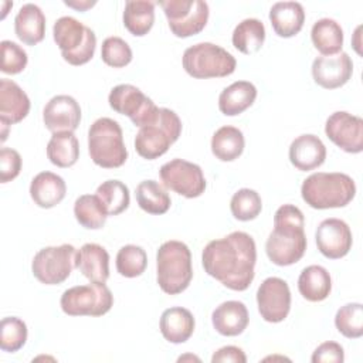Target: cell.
I'll list each match as a JSON object with an SVG mask.
<instances>
[{
    "mask_svg": "<svg viewBox=\"0 0 363 363\" xmlns=\"http://www.w3.org/2000/svg\"><path fill=\"white\" fill-rule=\"evenodd\" d=\"M257 247L244 231L210 241L201 254L204 271L233 291H245L254 279Z\"/></svg>",
    "mask_w": 363,
    "mask_h": 363,
    "instance_id": "obj_1",
    "label": "cell"
},
{
    "mask_svg": "<svg viewBox=\"0 0 363 363\" xmlns=\"http://www.w3.org/2000/svg\"><path fill=\"white\" fill-rule=\"evenodd\" d=\"M303 213L294 204L281 206L274 216V230L265 242L269 261L278 267L298 262L306 251Z\"/></svg>",
    "mask_w": 363,
    "mask_h": 363,
    "instance_id": "obj_2",
    "label": "cell"
},
{
    "mask_svg": "<svg viewBox=\"0 0 363 363\" xmlns=\"http://www.w3.org/2000/svg\"><path fill=\"white\" fill-rule=\"evenodd\" d=\"M356 194V184L346 173L318 172L308 176L301 187L303 201L316 210L347 206Z\"/></svg>",
    "mask_w": 363,
    "mask_h": 363,
    "instance_id": "obj_3",
    "label": "cell"
},
{
    "mask_svg": "<svg viewBox=\"0 0 363 363\" xmlns=\"http://www.w3.org/2000/svg\"><path fill=\"white\" fill-rule=\"evenodd\" d=\"M193 278L191 252L177 240L163 242L156 252V279L160 289L177 295L187 289Z\"/></svg>",
    "mask_w": 363,
    "mask_h": 363,
    "instance_id": "obj_4",
    "label": "cell"
},
{
    "mask_svg": "<svg viewBox=\"0 0 363 363\" xmlns=\"http://www.w3.org/2000/svg\"><path fill=\"white\" fill-rule=\"evenodd\" d=\"M88 152L99 167H121L128 159L121 125L111 118L96 119L88 130Z\"/></svg>",
    "mask_w": 363,
    "mask_h": 363,
    "instance_id": "obj_5",
    "label": "cell"
},
{
    "mask_svg": "<svg viewBox=\"0 0 363 363\" xmlns=\"http://www.w3.org/2000/svg\"><path fill=\"white\" fill-rule=\"evenodd\" d=\"M52 37L62 58L71 65H84L95 54V33L71 16L60 17L54 23Z\"/></svg>",
    "mask_w": 363,
    "mask_h": 363,
    "instance_id": "obj_6",
    "label": "cell"
},
{
    "mask_svg": "<svg viewBox=\"0 0 363 363\" xmlns=\"http://www.w3.org/2000/svg\"><path fill=\"white\" fill-rule=\"evenodd\" d=\"M184 71L197 79L223 78L235 71V58L213 43H197L183 52Z\"/></svg>",
    "mask_w": 363,
    "mask_h": 363,
    "instance_id": "obj_7",
    "label": "cell"
},
{
    "mask_svg": "<svg viewBox=\"0 0 363 363\" xmlns=\"http://www.w3.org/2000/svg\"><path fill=\"white\" fill-rule=\"evenodd\" d=\"M180 133L182 121L177 113L169 108H160L157 121L142 126L136 133L135 149L140 157L155 160L169 150Z\"/></svg>",
    "mask_w": 363,
    "mask_h": 363,
    "instance_id": "obj_8",
    "label": "cell"
},
{
    "mask_svg": "<svg viewBox=\"0 0 363 363\" xmlns=\"http://www.w3.org/2000/svg\"><path fill=\"white\" fill-rule=\"evenodd\" d=\"M60 305L69 316H102L111 311L113 295L105 284L91 282L65 289Z\"/></svg>",
    "mask_w": 363,
    "mask_h": 363,
    "instance_id": "obj_9",
    "label": "cell"
},
{
    "mask_svg": "<svg viewBox=\"0 0 363 363\" xmlns=\"http://www.w3.org/2000/svg\"><path fill=\"white\" fill-rule=\"evenodd\" d=\"M159 4L170 31L179 38L199 34L208 21V4L203 0H163Z\"/></svg>",
    "mask_w": 363,
    "mask_h": 363,
    "instance_id": "obj_10",
    "label": "cell"
},
{
    "mask_svg": "<svg viewBox=\"0 0 363 363\" xmlns=\"http://www.w3.org/2000/svg\"><path fill=\"white\" fill-rule=\"evenodd\" d=\"M108 102L115 112L126 115L132 123L139 128L152 125L159 118L160 108H157L138 86L130 84H119L113 86L109 92Z\"/></svg>",
    "mask_w": 363,
    "mask_h": 363,
    "instance_id": "obj_11",
    "label": "cell"
},
{
    "mask_svg": "<svg viewBox=\"0 0 363 363\" xmlns=\"http://www.w3.org/2000/svg\"><path fill=\"white\" fill-rule=\"evenodd\" d=\"M77 250L71 244L41 248L33 258V275L44 285L62 284L75 267Z\"/></svg>",
    "mask_w": 363,
    "mask_h": 363,
    "instance_id": "obj_12",
    "label": "cell"
},
{
    "mask_svg": "<svg viewBox=\"0 0 363 363\" xmlns=\"http://www.w3.org/2000/svg\"><path fill=\"white\" fill-rule=\"evenodd\" d=\"M159 174L166 189L186 199H196L206 190V179L201 167L184 159H173L164 163Z\"/></svg>",
    "mask_w": 363,
    "mask_h": 363,
    "instance_id": "obj_13",
    "label": "cell"
},
{
    "mask_svg": "<svg viewBox=\"0 0 363 363\" xmlns=\"http://www.w3.org/2000/svg\"><path fill=\"white\" fill-rule=\"evenodd\" d=\"M257 305L264 320L269 323L282 322L291 311V291L288 284L278 277L264 279L257 291Z\"/></svg>",
    "mask_w": 363,
    "mask_h": 363,
    "instance_id": "obj_14",
    "label": "cell"
},
{
    "mask_svg": "<svg viewBox=\"0 0 363 363\" xmlns=\"http://www.w3.org/2000/svg\"><path fill=\"white\" fill-rule=\"evenodd\" d=\"M326 136L347 153L363 150V119L346 111L333 112L325 123Z\"/></svg>",
    "mask_w": 363,
    "mask_h": 363,
    "instance_id": "obj_15",
    "label": "cell"
},
{
    "mask_svg": "<svg viewBox=\"0 0 363 363\" xmlns=\"http://www.w3.org/2000/svg\"><path fill=\"white\" fill-rule=\"evenodd\" d=\"M315 240L320 254L329 259H339L347 255L353 237L350 227L340 218L323 220L315 233Z\"/></svg>",
    "mask_w": 363,
    "mask_h": 363,
    "instance_id": "obj_16",
    "label": "cell"
},
{
    "mask_svg": "<svg viewBox=\"0 0 363 363\" xmlns=\"http://www.w3.org/2000/svg\"><path fill=\"white\" fill-rule=\"evenodd\" d=\"M353 74V62L347 52L335 55H320L312 62L313 81L325 89L343 86Z\"/></svg>",
    "mask_w": 363,
    "mask_h": 363,
    "instance_id": "obj_17",
    "label": "cell"
},
{
    "mask_svg": "<svg viewBox=\"0 0 363 363\" xmlns=\"http://www.w3.org/2000/svg\"><path fill=\"white\" fill-rule=\"evenodd\" d=\"M43 121L52 132H74L81 122V106L69 95H55L44 106Z\"/></svg>",
    "mask_w": 363,
    "mask_h": 363,
    "instance_id": "obj_18",
    "label": "cell"
},
{
    "mask_svg": "<svg viewBox=\"0 0 363 363\" xmlns=\"http://www.w3.org/2000/svg\"><path fill=\"white\" fill-rule=\"evenodd\" d=\"M326 159V147L323 142L312 133H305L295 138L289 146V162L301 172H309Z\"/></svg>",
    "mask_w": 363,
    "mask_h": 363,
    "instance_id": "obj_19",
    "label": "cell"
},
{
    "mask_svg": "<svg viewBox=\"0 0 363 363\" xmlns=\"http://www.w3.org/2000/svg\"><path fill=\"white\" fill-rule=\"evenodd\" d=\"M30 112L27 94L11 79H0V121L7 125L21 122Z\"/></svg>",
    "mask_w": 363,
    "mask_h": 363,
    "instance_id": "obj_20",
    "label": "cell"
},
{
    "mask_svg": "<svg viewBox=\"0 0 363 363\" xmlns=\"http://www.w3.org/2000/svg\"><path fill=\"white\" fill-rule=\"evenodd\" d=\"M75 268H78L91 282L105 284L109 278V254L99 244H84L77 251Z\"/></svg>",
    "mask_w": 363,
    "mask_h": 363,
    "instance_id": "obj_21",
    "label": "cell"
},
{
    "mask_svg": "<svg viewBox=\"0 0 363 363\" xmlns=\"http://www.w3.org/2000/svg\"><path fill=\"white\" fill-rule=\"evenodd\" d=\"M250 316L247 306L240 301H225L211 313L214 329L223 336H238L248 326Z\"/></svg>",
    "mask_w": 363,
    "mask_h": 363,
    "instance_id": "obj_22",
    "label": "cell"
},
{
    "mask_svg": "<svg viewBox=\"0 0 363 363\" xmlns=\"http://www.w3.org/2000/svg\"><path fill=\"white\" fill-rule=\"evenodd\" d=\"M269 21L277 35L289 38L302 30L305 10L298 1H278L269 10Z\"/></svg>",
    "mask_w": 363,
    "mask_h": 363,
    "instance_id": "obj_23",
    "label": "cell"
},
{
    "mask_svg": "<svg viewBox=\"0 0 363 363\" xmlns=\"http://www.w3.org/2000/svg\"><path fill=\"white\" fill-rule=\"evenodd\" d=\"M67 193L64 179L52 172H41L35 174L30 184V196L41 208H51L60 204Z\"/></svg>",
    "mask_w": 363,
    "mask_h": 363,
    "instance_id": "obj_24",
    "label": "cell"
},
{
    "mask_svg": "<svg viewBox=\"0 0 363 363\" xmlns=\"http://www.w3.org/2000/svg\"><path fill=\"white\" fill-rule=\"evenodd\" d=\"M14 31L20 41L27 45H35L44 40L45 35V16L37 4H24L16 18Z\"/></svg>",
    "mask_w": 363,
    "mask_h": 363,
    "instance_id": "obj_25",
    "label": "cell"
},
{
    "mask_svg": "<svg viewBox=\"0 0 363 363\" xmlns=\"http://www.w3.org/2000/svg\"><path fill=\"white\" fill-rule=\"evenodd\" d=\"M194 318L191 312L182 306H173L163 311L159 322L163 337L170 343H184L194 332Z\"/></svg>",
    "mask_w": 363,
    "mask_h": 363,
    "instance_id": "obj_26",
    "label": "cell"
},
{
    "mask_svg": "<svg viewBox=\"0 0 363 363\" xmlns=\"http://www.w3.org/2000/svg\"><path fill=\"white\" fill-rule=\"evenodd\" d=\"M257 98V88L250 81H235L218 96V109L225 116H235L248 109Z\"/></svg>",
    "mask_w": 363,
    "mask_h": 363,
    "instance_id": "obj_27",
    "label": "cell"
},
{
    "mask_svg": "<svg viewBox=\"0 0 363 363\" xmlns=\"http://www.w3.org/2000/svg\"><path fill=\"white\" fill-rule=\"evenodd\" d=\"M298 289L309 302H320L326 299L332 291V279L328 269L320 265H309L303 268L298 278Z\"/></svg>",
    "mask_w": 363,
    "mask_h": 363,
    "instance_id": "obj_28",
    "label": "cell"
},
{
    "mask_svg": "<svg viewBox=\"0 0 363 363\" xmlns=\"http://www.w3.org/2000/svg\"><path fill=\"white\" fill-rule=\"evenodd\" d=\"M155 23V3L147 0H129L125 3L123 26L135 37L146 35Z\"/></svg>",
    "mask_w": 363,
    "mask_h": 363,
    "instance_id": "obj_29",
    "label": "cell"
},
{
    "mask_svg": "<svg viewBox=\"0 0 363 363\" xmlns=\"http://www.w3.org/2000/svg\"><path fill=\"white\" fill-rule=\"evenodd\" d=\"M311 38L315 48L322 55H335L343 47V30L333 18L318 20L311 30Z\"/></svg>",
    "mask_w": 363,
    "mask_h": 363,
    "instance_id": "obj_30",
    "label": "cell"
},
{
    "mask_svg": "<svg viewBox=\"0 0 363 363\" xmlns=\"http://www.w3.org/2000/svg\"><path fill=\"white\" fill-rule=\"evenodd\" d=\"M242 132L235 126H221L211 138V152L221 162H233L244 152Z\"/></svg>",
    "mask_w": 363,
    "mask_h": 363,
    "instance_id": "obj_31",
    "label": "cell"
},
{
    "mask_svg": "<svg viewBox=\"0 0 363 363\" xmlns=\"http://www.w3.org/2000/svg\"><path fill=\"white\" fill-rule=\"evenodd\" d=\"M47 157L57 167H71L79 157V143L74 132L52 133L47 143Z\"/></svg>",
    "mask_w": 363,
    "mask_h": 363,
    "instance_id": "obj_32",
    "label": "cell"
},
{
    "mask_svg": "<svg viewBox=\"0 0 363 363\" xmlns=\"http://www.w3.org/2000/svg\"><path fill=\"white\" fill-rule=\"evenodd\" d=\"M233 45L242 54H254L265 41V27L258 18H245L233 31Z\"/></svg>",
    "mask_w": 363,
    "mask_h": 363,
    "instance_id": "obj_33",
    "label": "cell"
},
{
    "mask_svg": "<svg viewBox=\"0 0 363 363\" xmlns=\"http://www.w3.org/2000/svg\"><path fill=\"white\" fill-rule=\"evenodd\" d=\"M136 201L149 214H164L172 204L170 196L156 180H143L136 187Z\"/></svg>",
    "mask_w": 363,
    "mask_h": 363,
    "instance_id": "obj_34",
    "label": "cell"
},
{
    "mask_svg": "<svg viewBox=\"0 0 363 363\" xmlns=\"http://www.w3.org/2000/svg\"><path fill=\"white\" fill-rule=\"evenodd\" d=\"M95 194L108 216H118L123 213L130 203L129 189L121 180H106L101 183Z\"/></svg>",
    "mask_w": 363,
    "mask_h": 363,
    "instance_id": "obj_35",
    "label": "cell"
},
{
    "mask_svg": "<svg viewBox=\"0 0 363 363\" xmlns=\"http://www.w3.org/2000/svg\"><path fill=\"white\" fill-rule=\"evenodd\" d=\"M74 216L77 221L88 230H99L106 221V211L96 194H82L74 203Z\"/></svg>",
    "mask_w": 363,
    "mask_h": 363,
    "instance_id": "obj_36",
    "label": "cell"
},
{
    "mask_svg": "<svg viewBox=\"0 0 363 363\" xmlns=\"http://www.w3.org/2000/svg\"><path fill=\"white\" fill-rule=\"evenodd\" d=\"M147 267L146 251L133 244L123 245L116 254V271L125 278H136Z\"/></svg>",
    "mask_w": 363,
    "mask_h": 363,
    "instance_id": "obj_37",
    "label": "cell"
},
{
    "mask_svg": "<svg viewBox=\"0 0 363 363\" xmlns=\"http://www.w3.org/2000/svg\"><path fill=\"white\" fill-rule=\"evenodd\" d=\"M336 329L349 339H357L363 335V306L352 302L340 306L335 315Z\"/></svg>",
    "mask_w": 363,
    "mask_h": 363,
    "instance_id": "obj_38",
    "label": "cell"
},
{
    "mask_svg": "<svg viewBox=\"0 0 363 363\" xmlns=\"http://www.w3.org/2000/svg\"><path fill=\"white\" fill-rule=\"evenodd\" d=\"M231 214L240 221H250L259 216L262 210L261 196L252 189H240L230 201Z\"/></svg>",
    "mask_w": 363,
    "mask_h": 363,
    "instance_id": "obj_39",
    "label": "cell"
},
{
    "mask_svg": "<svg viewBox=\"0 0 363 363\" xmlns=\"http://www.w3.org/2000/svg\"><path fill=\"white\" fill-rule=\"evenodd\" d=\"M27 340V325L16 316L3 318L0 323V347L4 352L14 353L20 350Z\"/></svg>",
    "mask_w": 363,
    "mask_h": 363,
    "instance_id": "obj_40",
    "label": "cell"
},
{
    "mask_svg": "<svg viewBox=\"0 0 363 363\" xmlns=\"http://www.w3.org/2000/svg\"><path fill=\"white\" fill-rule=\"evenodd\" d=\"M132 50L129 44L121 37H108L102 43L101 58L102 61L113 68L126 67L132 61Z\"/></svg>",
    "mask_w": 363,
    "mask_h": 363,
    "instance_id": "obj_41",
    "label": "cell"
},
{
    "mask_svg": "<svg viewBox=\"0 0 363 363\" xmlns=\"http://www.w3.org/2000/svg\"><path fill=\"white\" fill-rule=\"evenodd\" d=\"M0 50H1V72L4 74H20L26 67H27V52L16 43L3 40L0 43Z\"/></svg>",
    "mask_w": 363,
    "mask_h": 363,
    "instance_id": "obj_42",
    "label": "cell"
},
{
    "mask_svg": "<svg viewBox=\"0 0 363 363\" xmlns=\"http://www.w3.org/2000/svg\"><path fill=\"white\" fill-rule=\"evenodd\" d=\"M21 170V156L11 147L0 150V182L7 183L14 180Z\"/></svg>",
    "mask_w": 363,
    "mask_h": 363,
    "instance_id": "obj_43",
    "label": "cell"
},
{
    "mask_svg": "<svg viewBox=\"0 0 363 363\" xmlns=\"http://www.w3.org/2000/svg\"><path fill=\"white\" fill-rule=\"evenodd\" d=\"M345 360V352L343 347L336 342H323L319 345L312 357V363H342Z\"/></svg>",
    "mask_w": 363,
    "mask_h": 363,
    "instance_id": "obj_44",
    "label": "cell"
},
{
    "mask_svg": "<svg viewBox=\"0 0 363 363\" xmlns=\"http://www.w3.org/2000/svg\"><path fill=\"white\" fill-rule=\"evenodd\" d=\"M211 362L213 363H245L247 362V356L242 352V349L237 347V346H224L221 349H218L217 352H214V354L211 356Z\"/></svg>",
    "mask_w": 363,
    "mask_h": 363,
    "instance_id": "obj_45",
    "label": "cell"
},
{
    "mask_svg": "<svg viewBox=\"0 0 363 363\" xmlns=\"http://www.w3.org/2000/svg\"><path fill=\"white\" fill-rule=\"evenodd\" d=\"M64 4L65 6H68V7H72V9H77V10H79V11H85L86 9H89V7H92L94 4H95V1H64Z\"/></svg>",
    "mask_w": 363,
    "mask_h": 363,
    "instance_id": "obj_46",
    "label": "cell"
},
{
    "mask_svg": "<svg viewBox=\"0 0 363 363\" xmlns=\"http://www.w3.org/2000/svg\"><path fill=\"white\" fill-rule=\"evenodd\" d=\"M0 123H1V128H3L1 129V142H4L7 139V126L9 125L6 122H1V121H0Z\"/></svg>",
    "mask_w": 363,
    "mask_h": 363,
    "instance_id": "obj_47",
    "label": "cell"
},
{
    "mask_svg": "<svg viewBox=\"0 0 363 363\" xmlns=\"http://www.w3.org/2000/svg\"><path fill=\"white\" fill-rule=\"evenodd\" d=\"M186 359H190V360H200V359H199V357H196V356L187 354V356H182V357H179V362H183V360H186Z\"/></svg>",
    "mask_w": 363,
    "mask_h": 363,
    "instance_id": "obj_48",
    "label": "cell"
}]
</instances>
